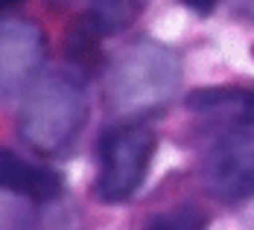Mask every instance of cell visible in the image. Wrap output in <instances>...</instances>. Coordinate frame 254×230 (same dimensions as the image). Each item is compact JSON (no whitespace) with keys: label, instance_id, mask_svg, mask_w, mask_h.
I'll use <instances>...</instances> for the list:
<instances>
[{"label":"cell","instance_id":"obj_9","mask_svg":"<svg viewBox=\"0 0 254 230\" xmlns=\"http://www.w3.org/2000/svg\"><path fill=\"white\" fill-rule=\"evenodd\" d=\"M24 0H0V15H6L9 9H15V6H21Z\"/></svg>","mask_w":254,"mask_h":230},{"label":"cell","instance_id":"obj_8","mask_svg":"<svg viewBox=\"0 0 254 230\" xmlns=\"http://www.w3.org/2000/svg\"><path fill=\"white\" fill-rule=\"evenodd\" d=\"M184 3H187L193 12H199V15H207V12H213V9H216V3H219V0H184Z\"/></svg>","mask_w":254,"mask_h":230},{"label":"cell","instance_id":"obj_7","mask_svg":"<svg viewBox=\"0 0 254 230\" xmlns=\"http://www.w3.org/2000/svg\"><path fill=\"white\" fill-rule=\"evenodd\" d=\"M140 230H207V216L196 204H181L149 219Z\"/></svg>","mask_w":254,"mask_h":230},{"label":"cell","instance_id":"obj_3","mask_svg":"<svg viewBox=\"0 0 254 230\" xmlns=\"http://www.w3.org/2000/svg\"><path fill=\"white\" fill-rule=\"evenodd\" d=\"M0 189L24 195L29 201H53L62 192V175L50 166L29 163L21 154L0 149Z\"/></svg>","mask_w":254,"mask_h":230},{"label":"cell","instance_id":"obj_6","mask_svg":"<svg viewBox=\"0 0 254 230\" xmlns=\"http://www.w3.org/2000/svg\"><path fill=\"white\" fill-rule=\"evenodd\" d=\"M100 29L85 18H79V24L73 26L70 38H67V55L76 61L79 67H94L100 64Z\"/></svg>","mask_w":254,"mask_h":230},{"label":"cell","instance_id":"obj_1","mask_svg":"<svg viewBox=\"0 0 254 230\" xmlns=\"http://www.w3.org/2000/svg\"><path fill=\"white\" fill-rule=\"evenodd\" d=\"M158 137L146 123H120L102 131L100 137V175L97 195L108 204L128 201L143 184Z\"/></svg>","mask_w":254,"mask_h":230},{"label":"cell","instance_id":"obj_2","mask_svg":"<svg viewBox=\"0 0 254 230\" xmlns=\"http://www.w3.org/2000/svg\"><path fill=\"white\" fill-rule=\"evenodd\" d=\"M88 120V105L82 99V91L70 82H47L41 85L24 108L21 134L24 140L44 154L64 149L79 126Z\"/></svg>","mask_w":254,"mask_h":230},{"label":"cell","instance_id":"obj_5","mask_svg":"<svg viewBox=\"0 0 254 230\" xmlns=\"http://www.w3.org/2000/svg\"><path fill=\"white\" fill-rule=\"evenodd\" d=\"M143 3L146 0H94V9L88 12V21L100 29V35L117 32V29L128 26L137 18Z\"/></svg>","mask_w":254,"mask_h":230},{"label":"cell","instance_id":"obj_4","mask_svg":"<svg viewBox=\"0 0 254 230\" xmlns=\"http://www.w3.org/2000/svg\"><path fill=\"white\" fill-rule=\"evenodd\" d=\"M216 184L228 195L252 192V140H231L216 157Z\"/></svg>","mask_w":254,"mask_h":230}]
</instances>
